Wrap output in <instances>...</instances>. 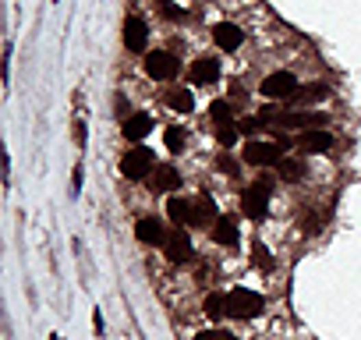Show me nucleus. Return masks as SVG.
Wrapping results in <instances>:
<instances>
[{"label":"nucleus","mask_w":361,"mask_h":340,"mask_svg":"<svg viewBox=\"0 0 361 340\" xmlns=\"http://www.w3.org/2000/svg\"><path fill=\"white\" fill-rule=\"evenodd\" d=\"M269 191H273V178H269V174H262L255 184L245 188L241 209H245L248 220H262V217H266V209H269Z\"/></svg>","instance_id":"obj_1"},{"label":"nucleus","mask_w":361,"mask_h":340,"mask_svg":"<svg viewBox=\"0 0 361 340\" xmlns=\"http://www.w3.org/2000/svg\"><path fill=\"white\" fill-rule=\"evenodd\" d=\"M156 170V160H153V153H149L145 145H132L124 153V160H121V174L127 178V181H142V178H149Z\"/></svg>","instance_id":"obj_2"},{"label":"nucleus","mask_w":361,"mask_h":340,"mask_svg":"<svg viewBox=\"0 0 361 340\" xmlns=\"http://www.w3.org/2000/svg\"><path fill=\"white\" fill-rule=\"evenodd\" d=\"M227 308H230V315H238V319H251V315L262 312V298L255 291H248V287H234L227 294Z\"/></svg>","instance_id":"obj_3"},{"label":"nucleus","mask_w":361,"mask_h":340,"mask_svg":"<svg viewBox=\"0 0 361 340\" xmlns=\"http://www.w3.org/2000/svg\"><path fill=\"white\" fill-rule=\"evenodd\" d=\"M284 149L276 142H248L245 145V163L248 167H280Z\"/></svg>","instance_id":"obj_4"},{"label":"nucleus","mask_w":361,"mask_h":340,"mask_svg":"<svg viewBox=\"0 0 361 340\" xmlns=\"http://www.w3.org/2000/svg\"><path fill=\"white\" fill-rule=\"evenodd\" d=\"M259 93L269 96V99H290L297 93V78L290 71H273L262 85H259Z\"/></svg>","instance_id":"obj_5"},{"label":"nucleus","mask_w":361,"mask_h":340,"mask_svg":"<svg viewBox=\"0 0 361 340\" xmlns=\"http://www.w3.org/2000/svg\"><path fill=\"white\" fill-rule=\"evenodd\" d=\"M163 252L170 263H188L191 259V238L184 227H170L166 230V241H163Z\"/></svg>","instance_id":"obj_6"},{"label":"nucleus","mask_w":361,"mask_h":340,"mask_svg":"<svg viewBox=\"0 0 361 340\" xmlns=\"http://www.w3.org/2000/svg\"><path fill=\"white\" fill-rule=\"evenodd\" d=\"M145 71H149V78H156V82H170L177 75V60L170 57L166 50H153V53H145Z\"/></svg>","instance_id":"obj_7"},{"label":"nucleus","mask_w":361,"mask_h":340,"mask_svg":"<svg viewBox=\"0 0 361 340\" xmlns=\"http://www.w3.org/2000/svg\"><path fill=\"white\" fill-rule=\"evenodd\" d=\"M145 42H149V25H145V18L127 14V18H124V47L132 50V53H142Z\"/></svg>","instance_id":"obj_8"},{"label":"nucleus","mask_w":361,"mask_h":340,"mask_svg":"<svg viewBox=\"0 0 361 340\" xmlns=\"http://www.w3.org/2000/svg\"><path fill=\"white\" fill-rule=\"evenodd\" d=\"M297 145H301V153H329L333 135L326 132V127H308V132L297 135Z\"/></svg>","instance_id":"obj_9"},{"label":"nucleus","mask_w":361,"mask_h":340,"mask_svg":"<svg viewBox=\"0 0 361 340\" xmlns=\"http://www.w3.org/2000/svg\"><path fill=\"white\" fill-rule=\"evenodd\" d=\"M135 234H138L142 245H163V241H166V227H163L156 217H142V220L135 223Z\"/></svg>","instance_id":"obj_10"},{"label":"nucleus","mask_w":361,"mask_h":340,"mask_svg":"<svg viewBox=\"0 0 361 340\" xmlns=\"http://www.w3.org/2000/svg\"><path fill=\"white\" fill-rule=\"evenodd\" d=\"M216 78H220V60L216 57H199L191 64V82L195 85H212Z\"/></svg>","instance_id":"obj_11"},{"label":"nucleus","mask_w":361,"mask_h":340,"mask_svg":"<svg viewBox=\"0 0 361 340\" xmlns=\"http://www.w3.org/2000/svg\"><path fill=\"white\" fill-rule=\"evenodd\" d=\"M212 39H216V47H220V50H238L241 42H245L241 29H238V25H230V21H220V25H212Z\"/></svg>","instance_id":"obj_12"},{"label":"nucleus","mask_w":361,"mask_h":340,"mask_svg":"<svg viewBox=\"0 0 361 340\" xmlns=\"http://www.w3.org/2000/svg\"><path fill=\"white\" fill-rule=\"evenodd\" d=\"M216 202H212L209 195H199L195 206H191V223L195 227H209V223H216Z\"/></svg>","instance_id":"obj_13"},{"label":"nucleus","mask_w":361,"mask_h":340,"mask_svg":"<svg viewBox=\"0 0 361 340\" xmlns=\"http://www.w3.org/2000/svg\"><path fill=\"white\" fill-rule=\"evenodd\" d=\"M177 184H181V174L174 167H156L153 174H149V188L153 191H177Z\"/></svg>","instance_id":"obj_14"},{"label":"nucleus","mask_w":361,"mask_h":340,"mask_svg":"<svg viewBox=\"0 0 361 340\" xmlns=\"http://www.w3.org/2000/svg\"><path fill=\"white\" fill-rule=\"evenodd\" d=\"M149 132H153V117H149V114H132L124 121V138L127 142H142Z\"/></svg>","instance_id":"obj_15"},{"label":"nucleus","mask_w":361,"mask_h":340,"mask_svg":"<svg viewBox=\"0 0 361 340\" xmlns=\"http://www.w3.org/2000/svg\"><path fill=\"white\" fill-rule=\"evenodd\" d=\"M191 199H181V195H170L166 199V217L174 220V223H191Z\"/></svg>","instance_id":"obj_16"},{"label":"nucleus","mask_w":361,"mask_h":340,"mask_svg":"<svg viewBox=\"0 0 361 340\" xmlns=\"http://www.w3.org/2000/svg\"><path fill=\"white\" fill-rule=\"evenodd\" d=\"M212 238H216V245H238V223L230 217H220L212 223Z\"/></svg>","instance_id":"obj_17"},{"label":"nucleus","mask_w":361,"mask_h":340,"mask_svg":"<svg viewBox=\"0 0 361 340\" xmlns=\"http://www.w3.org/2000/svg\"><path fill=\"white\" fill-rule=\"evenodd\" d=\"M166 103L174 106L177 114H191V106H195V96H191L188 85H177V89H170V93H166Z\"/></svg>","instance_id":"obj_18"},{"label":"nucleus","mask_w":361,"mask_h":340,"mask_svg":"<svg viewBox=\"0 0 361 340\" xmlns=\"http://www.w3.org/2000/svg\"><path fill=\"white\" fill-rule=\"evenodd\" d=\"M206 315L209 319H223V315H230V308H227V294H220V291H212V294H206Z\"/></svg>","instance_id":"obj_19"},{"label":"nucleus","mask_w":361,"mask_h":340,"mask_svg":"<svg viewBox=\"0 0 361 340\" xmlns=\"http://www.w3.org/2000/svg\"><path fill=\"white\" fill-rule=\"evenodd\" d=\"M329 89H326V82H312L308 89H297L290 99H301V103H319V99H326Z\"/></svg>","instance_id":"obj_20"},{"label":"nucleus","mask_w":361,"mask_h":340,"mask_svg":"<svg viewBox=\"0 0 361 340\" xmlns=\"http://www.w3.org/2000/svg\"><path fill=\"white\" fill-rule=\"evenodd\" d=\"M209 114H212V121H216V127H223V124H234V106L227 103V99H216L209 106Z\"/></svg>","instance_id":"obj_21"},{"label":"nucleus","mask_w":361,"mask_h":340,"mask_svg":"<svg viewBox=\"0 0 361 340\" xmlns=\"http://www.w3.org/2000/svg\"><path fill=\"white\" fill-rule=\"evenodd\" d=\"M280 178H284V181H301V178H305V163L284 156V160H280Z\"/></svg>","instance_id":"obj_22"},{"label":"nucleus","mask_w":361,"mask_h":340,"mask_svg":"<svg viewBox=\"0 0 361 340\" xmlns=\"http://www.w3.org/2000/svg\"><path fill=\"white\" fill-rule=\"evenodd\" d=\"M163 142H166V149H170V153H181V149H184V142H188V132L174 124V127H166Z\"/></svg>","instance_id":"obj_23"},{"label":"nucleus","mask_w":361,"mask_h":340,"mask_svg":"<svg viewBox=\"0 0 361 340\" xmlns=\"http://www.w3.org/2000/svg\"><path fill=\"white\" fill-rule=\"evenodd\" d=\"M216 142H220L223 149H230L234 142H238V124H223V127H216Z\"/></svg>","instance_id":"obj_24"},{"label":"nucleus","mask_w":361,"mask_h":340,"mask_svg":"<svg viewBox=\"0 0 361 340\" xmlns=\"http://www.w3.org/2000/svg\"><path fill=\"white\" fill-rule=\"evenodd\" d=\"M251 263L259 266V269H266V273L273 269V259H269V252H266L262 245H251Z\"/></svg>","instance_id":"obj_25"},{"label":"nucleus","mask_w":361,"mask_h":340,"mask_svg":"<svg viewBox=\"0 0 361 340\" xmlns=\"http://www.w3.org/2000/svg\"><path fill=\"white\" fill-rule=\"evenodd\" d=\"M259 127H266V121L262 117H245L241 124H238V132H245V135H255Z\"/></svg>","instance_id":"obj_26"},{"label":"nucleus","mask_w":361,"mask_h":340,"mask_svg":"<svg viewBox=\"0 0 361 340\" xmlns=\"http://www.w3.org/2000/svg\"><path fill=\"white\" fill-rule=\"evenodd\" d=\"M195 340H238V337H234L230 330H202Z\"/></svg>","instance_id":"obj_27"},{"label":"nucleus","mask_w":361,"mask_h":340,"mask_svg":"<svg viewBox=\"0 0 361 340\" xmlns=\"http://www.w3.org/2000/svg\"><path fill=\"white\" fill-rule=\"evenodd\" d=\"M216 170H220V174H230V178H234V174H238V163H234L230 156H220V160H216Z\"/></svg>","instance_id":"obj_28"},{"label":"nucleus","mask_w":361,"mask_h":340,"mask_svg":"<svg viewBox=\"0 0 361 340\" xmlns=\"http://www.w3.org/2000/svg\"><path fill=\"white\" fill-rule=\"evenodd\" d=\"M160 11H163L166 18H184V11H181L177 4H160Z\"/></svg>","instance_id":"obj_29"},{"label":"nucleus","mask_w":361,"mask_h":340,"mask_svg":"<svg viewBox=\"0 0 361 340\" xmlns=\"http://www.w3.org/2000/svg\"><path fill=\"white\" fill-rule=\"evenodd\" d=\"M75 138H78V145H85V124L82 121L75 124Z\"/></svg>","instance_id":"obj_30"}]
</instances>
